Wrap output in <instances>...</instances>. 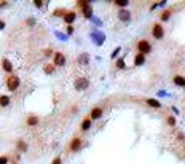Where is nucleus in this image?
<instances>
[{
  "instance_id": "obj_1",
  "label": "nucleus",
  "mask_w": 185,
  "mask_h": 164,
  "mask_svg": "<svg viewBox=\"0 0 185 164\" xmlns=\"http://www.w3.org/2000/svg\"><path fill=\"white\" fill-rule=\"evenodd\" d=\"M136 48H137V53H141V54H149L150 51H152V45H150V41L149 40H139L137 41V45H136Z\"/></svg>"
},
{
  "instance_id": "obj_2",
  "label": "nucleus",
  "mask_w": 185,
  "mask_h": 164,
  "mask_svg": "<svg viewBox=\"0 0 185 164\" xmlns=\"http://www.w3.org/2000/svg\"><path fill=\"white\" fill-rule=\"evenodd\" d=\"M77 5L81 8V11H83L85 18H91L92 14V8L91 5H89V2H86V0H80V2H77Z\"/></svg>"
},
{
  "instance_id": "obj_3",
  "label": "nucleus",
  "mask_w": 185,
  "mask_h": 164,
  "mask_svg": "<svg viewBox=\"0 0 185 164\" xmlns=\"http://www.w3.org/2000/svg\"><path fill=\"white\" fill-rule=\"evenodd\" d=\"M19 84H21V80H19V76H16V75L10 76L8 80H7V88H8L10 91H16V89L19 88Z\"/></svg>"
},
{
  "instance_id": "obj_4",
  "label": "nucleus",
  "mask_w": 185,
  "mask_h": 164,
  "mask_svg": "<svg viewBox=\"0 0 185 164\" xmlns=\"http://www.w3.org/2000/svg\"><path fill=\"white\" fill-rule=\"evenodd\" d=\"M152 35H153V38H157V40H161V38L165 37V29H163V26H161L160 22L153 24V27H152Z\"/></svg>"
},
{
  "instance_id": "obj_5",
  "label": "nucleus",
  "mask_w": 185,
  "mask_h": 164,
  "mask_svg": "<svg viewBox=\"0 0 185 164\" xmlns=\"http://www.w3.org/2000/svg\"><path fill=\"white\" fill-rule=\"evenodd\" d=\"M80 148H81V139H78V137L72 139V142L69 145V150L72 153H77V151H80Z\"/></svg>"
},
{
  "instance_id": "obj_6",
  "label": "nucleus",
  "mask_w": 185,
  "mask_h": 164,
  "mask_svg": "<svg viewBox=\"0 0 185 164\" xmlns=\"http://www.w3.org/2000/svg\"><path fill=\"white\" fill-rule=\"evenodd\" d=\"M54 65H57V67H61V65H64L65 64V56L62 54V53H56L54 54Z\"/></svg>"
},
{
  "instance_id": "obj_7",
  "label": "nucleus",
  "mask_w": 185,
  "mask_h": 164,
  "mask_svg": "<svg viewBox=\"0 0 185 164\" xmlns=\"http://www.w3.org/2000/svg\"><path fill=\"white\" fill-rule=\"evenodd\" d=\"M102 112H104V110H102L101 107L92 108V110H91V115H89V120H99V118L102 116Z\"/></svg>"
},
{
  "instance_id": "obj_8",
  "label": "nucleus",
  "mask_w": 185,
  "mask_h": 164,
  "mask_svg": "<svg viewBox=\"0 0 185 164\" xmlns=\"http://www.w3.org/2000/svg\"><path fill=\"white\" fill-rule=\"evenodd\" d=\"M88 84H89V81L86 80V78H78V80L75 81V88L77 89H86Z\"/></svg>"
},
{
  "instance_id": "obj_9",
  "label": "nucleus",
  "mask_w": 185,
  "mask_h": 164,
  "mask_svg": "<svg viewBox=\"0 0 185 164\" xmlns=\"http://www.w3.org/2000/svg\"><path fill=\"white\" fill-rule=\"evenodd\" d=\"M172 81H174V84H176V86L185 88V76H182V75H176V76L172 78Z\"/></svg>"
},
{
  "instance_id": "obj_10",
  "label": "nucleus",
  "mask_w": 185,
  "mask_h": 164,
  "mask_svg": "<svg viewBox=\"0 0 185 164\" xmlns=\"http://www.w3.org/2000/svg\"><path fill=\"white\" fill-rule=\"evenodd\" d=\"M145 104L149 105V107H152V108H161L160 100H157V99H145Z\"/></svg>"
},
{
  "instance_id": "obj_11",
  "label": "nucleus",
  "mask_w": 185,
  "mask_h": 164,
  "mask_svg": "<svg viewBox=\"0 0 185 164\" xmlns=\"http://www.w3.org/2000/svg\"><path fill=\"white\" fill-rule=\"evenodd\" d=\"M2 67H3V70L5 72H13V65H11V62H10L8 59H2Z\"/></svg>"
},
{
  "instance_id": "obj_12",
  "label": "nucleus",
  "mask_w": 185,
  "mask_h": 164,
  "mask_svg": "<svg viewBox=\"0 0 185 164\" xmlns=\"http://www.w3.org/2000/svg\"><path fill=\"white\" fill-rule=\"evenodd\" d=\"M64 21L67 22V24H72L73 21H75V13H73V11L65 13V14H64Z\"/></svg>"
},
{
  "instance_id": "obj_13",
  "label": "nucleus",
  "mask_w": 185,
  "mask_h": 164,
  "mask_svg": "<svg viewBox=\"0 0 185 164\" xmlns=\"http://www.w3.org/2000/svg\"><path fill=\"white\" fill-rule=\"evenodd\" d=\"M145 62V56L141 54V53H137L136 57H134V65H142Z\"/></svg>"
},
{
  "instance_id": "obj_14",
  "label": "nucleus",
  "mask_w": 185,
  "mask_h": 164,
  "mask_svg": "<svg viewBox=\"0 0 185 164\" xmlns=\"http://www.w3.org/2000/svg\"><path fill=\"white\" fill-rule=\"evenodd\" d=\"M89 128H91V120H89V116H88V118H85L83 123H81V131H88Z\"/></svg>"
},
{
  "instance_id": "obj_15",
  "label": "nucleus",
  "mask_w": 185,
  "mask_h": 164,
  "mask_svg": "<svg viewBox=\"0 0 185 164\" xmlns=\"http://www.w3.org/2000/svg\"><path fill=\"white\" fill-rule=\"evenodd\" d=\"M171 14H172V8H168L166 11H163V13H161V21H168Z\"/></svg>"
},
{
  "instance_id": "obj_16",
  "label": "nucleus",
  "mask_w": 185,
  "mask_h": 164,
  "mask_svg": "<svg viewBox=\"0 0 185 164\" xmlns=\"http://www.w3.org/2000/svg\"><path fill=\"white\" fill-rule=\"evenodd\" d=\"M27 124L29 126H37V124H38V118H37V116H29L27 118Z\"/></svg>"
},
{
  "instance_id": "obj_17",
  "label": "nucleus",
  "mask_w": 185,
  "mask_h": 164,
  "mask_svg": "<svg viewBox=\"0 0 185 164\" xmlns=\"http://www.w3.org/2000/svg\"><path fill=\"white\" fill-rule=\"evenodd\" d=\"M10 104V97L8 96H0V105L2 107H7Z\"/></svg>"
},
{
  "instance_id": "obj_18",
  "label": "nucleus",
  "mask_w": 185,
  "mask_h": 164,
  "mask_svg": "<svg viewBox=\"0 0 185 164\" xmlns=\"http://www.w3.org/2000/svg\"><path fill=\"white\" fill-rule=\"evenodd\" d=\"M113 3L117 5V7H121V8H125V7H128V0H115V2H113Z\"/></svg>"
},
{
  "instance_id": "obj_19",
  "label": "nucleus",
  "mask_w": 185,
  "mask_h": 164,
  "mask_svg": "<svg viewBox=\"0 0 185 164\" xmlns=\"http://www.w3.org/2000/svg\"><path fill=\"white\" fill-rule=\"evenodd\" d=\"M18 150H21V151H27V144L22 142V140H19V142H18Z\"/></svg>"
},
{
  "instance_id": "obj_20",
  "label": "nucleus",
  "mask_w": 185,
  "mask_h": 164,
  "mask_svg": "<svg viewBox=\"0 0 185 164\" xmlns=\"http://www.w3.org/2000/svg\"><path fill=\"white\" fill-rule=\"evenodd\" d=\"M120 19L129 21V13H128V11H120Z\"/></svg>"
},
{
  "instance_id": "obj_21",
  "label": "nucleus",
  "mask_w": 185,
  "mask_h": 164,
  "mask_svg": "<svg viewBox=\"0 0 185 164\" xmlns=\"http://www.w3.org/2000/svg\"><path fill=\"white\" fill-rule=\"evenodd\" d=\"M166 121H168L169 126H174V124H176V118H174V116H166Z\"/></svg>"
},
{
  "instance_id": "obj_22",
  "label": "nucleus",
  "mask_w": 185,
  "mask_h": 164,
  "mask_svg": "<svg viewBox=\"0 0 185 164\" xmlns=\"http://www.w3.org/2000/svg\"><path fill=\"white\" fill-rule=\"evenodd\" d=\"M117 67H118V68H125V67H126V65H125V61H123V59H118V61H117Z\"/></svg>"
},
{
  "instance_id": "obj_23",
  "label": "nucleus",
  "mask_w": 185,
  "mask_h": 164,
  "mask_svg": "<svg viewBox=\"0 0 185 164\" xmlns=\"http://www.w3.org/2000/svg\"><path fill=\"white\" fill-rule=\"evenodd\" d=\"M45 72H46V73H53V72H54V67H53V65H45Z\"/></svg>"
},
{
  "instance_id": "obj_24",
  "label": "nucleus",
  "mask_w": 185,
  "mask_h": 164,
  "mask_svg": "<svg viewBox=\"0 0 185 164\" xmlns=\"http://www.w3.org/2000/svg\"><path fill=\"white\" fill-rule=\"evenodd\" d=\"M8 163V156H0V164H7Z\"/></svg>"
},
{
  "instance_id": "obj_25",
  "label": "nucleus",
  "mask_w": 185,
  "mask_h": 164,
  "mask_svg": "<svg viewBox=\"0 0 185 164\" xmlns=\"http://www.w3.org/2000/svg\"><path fill=\"white\" fill-rule=\"evenodd\" d=\"M34 3H35V7H37V8H42V7H43V2H42V0H35Z\"/></svg>"
},
{
  "instance_id": "obj_26",
  "label": "nucleus",
  "mask_w": 185,
  "mask_h": 164,
  "mask_svg": "<svg viewBox=\"0 0 185 164\" xmlns=\"http://www.w3.org/2000/svg\"><path fill=\"white\" fill-rule=\"evenodd\" d=\"M61 163H62V161H61V158L57 156V158H54V159H53V163H51V164H61Z\"/></svg>"
},
{
  "instance_id": "obj_27",
  "label": "nucleus",
  "mask_w": 185,
  "mask_h": 164,
  "mask_svg": "<svg viewBox=\"0 0 185 164\" xmlns=\"http://www.w3.org/2000/svg\"><path fill=\"white\" fill-rule=\"evenodd\" d=\"M67 34H73V27H72V26H69V27H67Z\"/></svg>"
},
{
  "instance_id": "obj_28",
  "label": "nucleus",
  "mask_w": 185,
  "mask_h": 164,
  "mask_svg": "<svg viewBox=\"0 0 185 164\" xmlns=\"http://www.w3.org/2000/svg\"><path fill=\"white\" fill-rule=\"evenodd\" d=\"M3 27H5V22H3V21H0V30H2Z\"/></svg>"
},
{
  "instance_id": "obj_29",
  "label": "nucleus",
  "mask_w": 185,
  "mask_h": 164,
  "mask_svg": "<svg viewBox=\"0 0 185 164\" xmlns=\"http://www.w3.org/2000/svg\"><path fill=\"white\" fill-rule=\"evenodd\" d=\"M184 148H185V145H184Z\"/></svg>"
}]
</instances>
